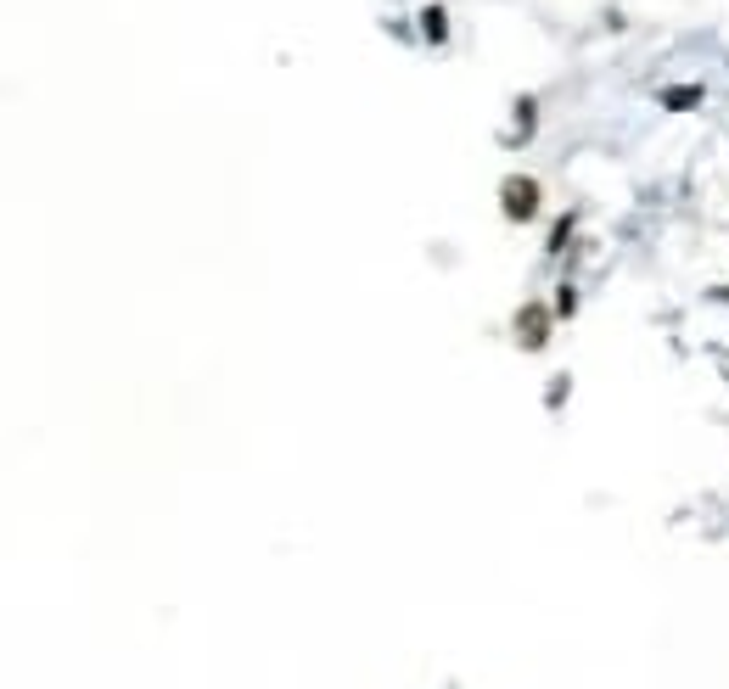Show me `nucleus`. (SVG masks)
I'll return each instance as SVG.
<instances>
[{
    "label": "nucleus",
    "instance_id": "nucleus-1",
    "mask_svg": "<svg viewBox=\"0 0 729 689\" xmlns=\"http://www.w3.org/2000/svg\"><path fill=\"white\" fill-rule=\"evenodd\" d=\"M500 208H505V219H533L539 213V185L533 180H522V174H511V180L500 185Z\"/></svg>",
    "mask_w": 729,
    "mask_h": 689
},
{
    "label": "nucleus",
    "instance_id": "nucleus-2",
    "mask_svg": "<svg viewBox=\"0 0 729 689\" xmlns=\"http://www.w3.org/2000/svg\"><path fill=\"white\" fill-rule=\"evenodd\" d=\"M516 342H522V348H544V342H550V314H544L539 303H528V309L516 314Z\"/></svg>",
    "mask_w": 729,
    "mask_h": 689
},
{
    "label": "nucleus",
    "instance_id": "nucleus-3",
    "mask_svg": "<svg viewBox=\"0 0 729 689\" xmlns=\"http://www.w3.org/2000/svg\"><path fill=\"white\" fill-rule=\"evenodd\" d=\"M662 101H668V107H696L701 90L696 85H679V90H662Z\"/></svg>",
    "mask_w": 729,
    "mask_h": 689
},
{
    "label": "nucleus",
    "instance_id": "nucleus-4",
    "mask_svg": "<svg viewBox=\"0 0 729 689\" xmlns=\"http://www.w3.org/2000/svg\"><path fill=\"white\" fill-rule=\"evenodd\" d=\"M421 34H427V40H444V12H438V6L421 12Z\"/></svg>",
    "mask_w": 729,
    "mask_h": 689
}]
</instances>
